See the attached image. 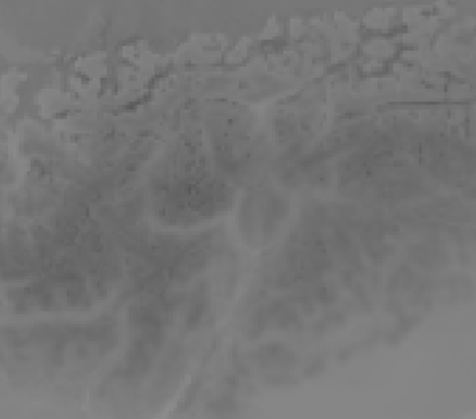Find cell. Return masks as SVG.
<instances>
[{
	"label": "cell",
	"mask_w": 476,
	"mask_h": 419,
	"mask_svg": "<svg viewBox=\"0 0 476 419\" xmlns=\"http://www.w3.org/2000/svg\"><path fill=\"white\" fill-rule=\"evenodd\" d=\"M209 310V297L206 288H197L190 299L188 311L185 316V326L186 329H195L204 319Z\"/></svg>",
	"instance_id": "6da1fadb"
},
{
	"label": "cell",
	"mask_w": 476,
	"mask_h": 419,
	"mask_svg": "<svg viewBox=\"0 0 476 419\" xmlns=\"http://www.w3.org/2000/svg\"><path fill=\"white\" fill-rule=\"evenodd\" d=\"M256 361L265 367H281V365L293 361V353L282 345L271 343V345L261 346L256 351Z\"/></svg>",
	"instance_id": "7a4b0ae2"
},
{
	"label": "cell",
	"mask_w": 476,
	"mask_h": 419,
	"mask_svg": "<svg viewBox=\"0 0 476 419\" xmlns=\"http://www.w3.org/2000/svg\"><path fill=\"white\" fill-rule=\"evenodd\" d=\"M409 256L413 257L421 267L425 268H432L441 262V252L437 248H433V246H413V248L409 250Z\"/></svg>",
	"instance_id": "3957f363"
},
{
	"label": "cell",
	"mask_w": 476,
	"mask_h": 419,
	"mask_svg": "<svg viewBox=\"0 0 476 419\" xmlns=\"http://www.w3.org/2000/svg\"><path fill=\"white\" fill-rule=\"evenodd\" d=\"M413 272H411L408 267H402L400 270L395 272L394 278L390 279V286H392V289H405L408 288V284L413 281Z\"/></svg>",
	"instance_id": "277c9868"
}]
</instances>
